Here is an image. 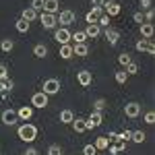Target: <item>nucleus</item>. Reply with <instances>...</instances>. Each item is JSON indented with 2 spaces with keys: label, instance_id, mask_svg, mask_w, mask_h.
<instances>
[{
  "label": "nucleus",
  "instance_id": "1",
  "mask_svg": "<svg viewBox=\"0 0 155 155\" xmlns=\"http://www.w3.org/2000/svg\"><path fill=\"white\" fill-rule=\"evenodd\" d=\"M17 134H19V139L21 141H25V143H31V141H35L37 137V128L33 126V124H23V126H19V130H17Z\"/></svg>",
  "mask_w": 155,
  "mask_h": 155
},
{
  "label": "nucleus",
  "instance_id": "2",
  "mask_svg": "<svg viewBox=\"0 0 155 155\" xmlns=\"http://www.w3.org/2000/svg\"><path fill=\"white\" fill-rule=\"evenodd\" d=\"M101 8H104V12H106L107 17H118L120 11H122V6H120L118 2H114V0H106Z\"/></svg>",
  "mask_w": 155,
  "mask_h": 155
},
{
  "label": "nucleus",
  "instance_id": "3",
  "mask_svg": "<svg viewBox=\"0 0 155 155\" xmlns=\"http://www.w3.org/2000/svg\"><path fill=\"white\" fill-rule=\"evenodd\" d=\"M46 95H56L60 91V81L58 79H48V81H44V89H41Z\"/></svg>",
  "mask_w": 155,
  "mask_h": 155
},
{
  "label": "nucleus",
  "instance_id": "4",
  "mask_svg": "<svg viewBox=\"0 0 155 155\" xmlns=\"http://www.w3.org/2000/svg\"><path fill=\"white\" fill-rule=\"evenodd\" d=\"M39 21H41V25H44L46 29H54L56 23H58V17L52 15V12H41V15H39Z\"/></svg>",
  "mask_w": 155,
  "mask_h": 155
},
{
  "label": "nucleus",
  "instance_id": "5",
  "mask_svg": "<svg viewBox=\"0 0 155 155\" xmlns=\"http://www.w3.org/2000/svg\"><path fill=\"white\" fill-rule=\"evenodd\" d=\"M31 106H33V107H39V110H44V107L48 106V95H46L44 91H37V93H33V97H31Z\"/></svg>",
  "mask_w": 155,
  "mask_h": 155
},
{
  "label": "nucleus",
  "instance_id": "6",
  "mask_svg": "<svg viewBox=\"0 0 155 155\" xmlns=\"http://www.w3.org/2000/svg\"><path fill=\"white\" fill-rule=\"evenodd\" d=\"M101 122H104V116H101V112H95V110H93V112L89 114V118L85 120L87 128H97V126H99Z\"/></svg>",
  "mask_w": 155,
  "mask_h": 155
},
{
  "label": "nucleus",
  "instance_id": "7",
  "mask_svg": "<svg viewBox=\"0 0 155 155\" xmlns=\"http://www.w3.org/2000/svg\"><path fill=\"white\" fill-rule=\"evenodd\" d=\"M54 39L58 41L60 46H64V44L71 41V31L66 27H60V29H56V33H54Z\"/></svg>",
  "mask_w": 155,
  "mask_h": 155
},
{
  "label": "nucleus",
  "instance_id": "8",
  "mask_svg": "<svg viewBox=\"0 0 155 155\" xmlns=\"http://www.w3.org/2000/svg\"><path fill=\"white\" fill-rule=\"evenodd\" d=\"M0 118H2V122H4L6 126H12V124H17L19 116H17V112H15V110L8 107V110H4V112H2V116H0Z\"/></svg>",
  "mask_w": 155,
  "mask_h": 155
},
{
  "label": "nucleus",
  "instance_id": "9",
  "mask_svg": "<svg viewBox=\"0 0 155 155\" xmlns=\"http://www.w3.org/2000/svg\"><path fill=\"white\" fill-rule=\"evenodd\" d=\"M124 114H126L128 118H137V116L141 114V104H137V101L126 104V106H124Z\"/></svg>",
  "mask_w": 155,
  "mask_h": 155
},
{
  "label": "nucleus",
  "instance_id": "10",
  "mask_svg": "<svg viewBox=\"0 0 155 155\" xmlns=\"http://www.w3.org/2000/svg\"><path fill=\"white\" fill-rule=\"evenodd\" d=\"M77 81H79L81 87H89L91 81H93V74L89 71H81V72H77Z\"/></svg>",
  "mask_w": 155,
  "mask_h": 155
},
{
  "label": "nucleus",
  "instance_id": "11",
  "mask_svg": "<svg viewBox=\"0 0 155 155\" xmlns=\"http://www.w3.org/2000/svg\"><path fill=\"white\" fill-rule=\"evenodd\" d=\"M74 19H77V17H74V12H72V11H62V12H60V17H58V23H62L64 27H66V25L74 23Z\"/></svg>",
  "mask_w": 155,
  "mask_h": 155
},
{
  "label": "nucleus",
  "instance_id": "12",
  "mask_svg": "<svg viewBox=\"0 0 155 155\" xmlns=\"http://www.w3.org/2000/svg\"><path fill=\"white\" fill-rule=\"evenodd\" d=\"M153 33H155L153 23H141V35H143V39H151Z\"/></svg>",
  "mask_w": 155,
  "mask_h": 155
},
{
  "label": "nucleus",
  "instance_id": "13",
  "mask_svg": "<svg viewBox=\"0 0 155 155\" xmlns=\"http://www.w3.org/2000/svg\"><path fill=\"white\" fill-rule=\"evenodd\" d=\"M106 39L110 41V46H116L120 39V33L116 29H112V27H106Z\"/></svg>",
  "mask_w": 155,
  "mask_h": 155
},
{
  "label": "nucleus",
  "instance_id": "14",
  "mask_svg": "<svg viewBox=\"0 0 155 155\" xmlns=\"http://www.w3.org/2000/svg\"><path fill=\"white\" fill-rule=\"evenodd\" d=\"M17 116H19L21 120H25V122H27V120L33 116V107H31V106H21L19 110H17Z\"/></svg>",
  "mask_w": 155,
  "mask_h": 155
},
{
  "label": "nucleus",
  "instance_id": "15",
  "mask_svg": "<svg viewBox=\"0 0 155 155\" xmlns=\"http://www.w3.org/2000/svg\"><path fill=\"white\" fill-rule=\"evenodd\" d=\"M12 87H15V83H12L11 77L8 79H0V93L2 95H6L8 91H12Z\"/></svg>",
  "mask_w": 155,
  "mask_h": 155
},
{
  "label": "nucleus",
  "instance_id": "16",
  "mask_svg": "<svg viewBox=\"0 0 155 155\" xmlns=\"http://www.w3.org/2000/svg\"><path fill=\"white\" fill-rule=\"evenodd\" d=\"M58 0H44V12H52V15H56L58 12Z\"/></svg>",
  "mask_w": 155,
  "mask_h": 155
},
{
  "label": "nucleus",
  "instance_id": "17",
  "mask_svg": "<svg viewBox=\"0 0 155 155\" xmlns=\"http://www.w3.org/2000/svg\"><path fill=\"white\" fill-rule=\"evenodd\" d=\"M21 19H23V21H27V23H31V21H35V19H37V12L33 11L31 6H27V8L21 12Z\"/></svg>",
  "mask_w": 155,
  "mask_h": 155
},
{
  "label": "nucleus",
  "instance_id": "18",
  "mask_svg": "<svg viewBox=\"0 0 155 155\" xmlns=\"http://www.w3.org/2000/svg\"><path fill=\"white\" fill-rule=\"evenodd\" d=\"M83 33H85V37H97L101 33V27L99 25H87V29H85Z\"/></svg>",
  "mask_w": 155,
  "mask_h": 155
},
{
  "label": "nucleus",
  "instance_id": "19",
  "mask_svg": "<svg viewBox=\"0 0 155 155\" xmlns=\"http://www.w3.org/2000/svg\"><path fill=\"white\" fill-rule=\"evenodd\" d=\"M74 56V52H72V46L71 44H64V46H60V58H64V60H68Z\"/></svg>",
  "mask_w": 155,
  "mask_h": 155
},
{
  "label": "nucleus",
  "instance_id": "20",
  "mask_svg": "<svg viewBox=\"0 0 155 155\" xmlns=\"http://www.w3.org/2000/svg\"><path fill=\"white\" fill-rule=\"evenodd\" d=\"M33 56H35V58H46V56H48V48H46L44 44L33 46Z\"/></svg>",
  "mask_w": 155,
  "mask_h": 155
},
{
  "label": "nucleus",
  "instance_id": "21",
  "mask_svg": "<svg viewBox=\"0 0 155 155\" xmlns=\"http://www.w3.org/2000/svg\"><path fill=\"white\" fill-rule=\"evenodd\" d=\"M72 52H74V56H87L89 54V48H87V44H74L72 46Z\"/></svg>",
  "mask_w": 155,
  "mask_h": 155
},
{
  "label": "nucleus",
  "instance_id": "22",
  "mask_svg": "<svg viewBox=\"0 0 155 155\" xmlns=\"http://www.w3.org/2000/svg\"><path fill=\"white\" fill-rule=\"evenodd\" d=\"M71 124H72V128H74V132H85L87 130V124H85L83 118H74Z\"/></svg>",
  "mask_w": 155,
  "mask_h": 155
},
{
  "label": "nucleus",
  "instance_id": "23",
  "mask_svg": "<svg viewBox=\"0 0 155 155\" xmlns=\"http://www.w3.org/2000/svg\"><path fill=\"white\" fill-rule=\"evenodd\" d=\"M72 120H74V114H72L71 110H62V112H60V122H64V124H71Z\"/></svg>",
  "mask_w": 155,
  "mask_h": 155
},
{
  "label": "nucleus",
  "instance_id": "24",
  "mask_svg": "<svg viewBox=\"0 0 155 155\" xmlns=\"http://www.w3.org/2000/svg\"><path fill=\"white\" fill-rule=\"evenodd\" d=\"M107 149H110V155H116L120 151H126V143H116V145H107Z\"/></svg>",
  "mask_w": 155,
  "mask_h": 155
},
{
  "label": "nucleus",
  "instance_id": "25",
  "mask_svg": "<svg viewBox=\"0 0 155 155\" xmlns=\"http://www.w3.org/2000/svg\"><path fill=\"white\" fill-rule=\"evenodd\" d=\"M107 145H110V139L107 137H97L95 139V149H107Z\"/></svg>",
  "mask_w": 155,
  "mask_h": 155
},
{
  "label": "nucleus",
  "instance_id": "26",
  "mask_svg": "<svg viewBox=\"0 0 155 155\" xmlns=\"http://www.w3.org/2000/svg\"><path fill=\"white\" fill-rule=\"evenodd\" d=\"M15 27H17V31H19V33H27V31H29V23L23 21V19H19V21L15 23Z\"/></svg>",
  "mask_w": 155,
  "mask_h": 155
},
{
  "label": "nucleus",
  "instance_id": "27",
  "mask_svg": "<svg viewBox=\"0 0 155 155\" xmlns=\"http://www.w3.org/2000/svg\"><path fill=\"white\" fill-rule=\"evenodd\" d=\"M12 48H15V41H12V39H2V41H0V50H2V52H11Z\"/></svg>",
  "mask_w": 155,
  "mask_h": 155
},
{
  "label": "nucleus",
  "instance_id": "28",
  "mask_svg": "<svg viewBox=\"0 0 155 155\" xmlns=\"http://www.w3.org/2000/svg\"><path fill=\"white\" fill-rule=\"evenodd\" d=\"M145 139V132L143 130H132V137H130V141H134V143H143Z\"/></svg>",
  "mask_w": 155,
  "mask_h": 155
},
{
  "label": "nucleus",
  "instance_id": "29",
  "mask_svg": "<svg viewBox=\"0 0 155 155\" xmlns=\"http://www.w3.org/2000/svg\"><path fill=\"white\" fill-rule=\"evenodd\" d=\"M71 39H74V44H85V33L83 31H74V33H71Z\"/></svg>",
  "mask_w": 155,
  "mask_h": 155
},
{
  "label": "nucleus",
  "instance_id": "30",
  "mask_svg": "<svg viewBox=\"0 0 155 155\" xmlns=\"http://www.w3.org/2000/svg\"><path fill=\"white\" fill-rule=\"evenodd\" d=\"M118 62L122 64V66H128V64L132 62V60H130V54H128V52H122V54L118 56Z\"/></svg>",
  "mask_w": 155,
  "mask_h": 155
},
{
  "label": "nucleus",
  "instance_id": "31",
  "mask_svg": "<svg viewBox=\"0 0 155 155\" xmlns=\"http://www.w3.org/2000/svg\"><path fill=\"white\" fill-rule=\"evenodd\" d=\"M114 79H116V83L124 85V83H126V79H128V74H126V71H118L116 74H114Z\"/></svg>",
  "mask_w": 155,
  "mask_h": 155
},
{
  "label": "nucleus",
  "instance_id": "32",
  "mask_svg": "<svg viewBox=\"0 0 155 155\" xmlns=\"http://www.w3.org/2000/svg\"><path fill=\"white\" fill-rule=\"evenodd\" d=\"M124 71H126L128 77H130V74H137V72H139V64H137V62H130L128 66H124Z\"/></svg>",
  "mask_w": 155,
  "mask_h": 155
},
{
  "label": "nucleus",
  "instance_id": "33",
  "mask_svg": "<svg viewBox=\"0 0 155 155\" xmlns=\"http://www.w3.org/2000/svg\"><path fill=\"white\" fill-rule=\"evenodd\" d=\"M48 155H62V147H60V145H50Z\"/></svg>",
  "mask_w": 155,
  "mask_h": 155
},
{
  "label": "nucleus",
  "instance_id": "34",
  "mask_svg": "<svg viewBox=\"0 0 155 155\" xmlns=\"http://www.w3.org/2000/svg\"><path fill=\"white\" fill-rule=\"evenodd\" d=\"M97 25H99V27H110V17H107L106 12H104V15L97 19Z\"/></svg>",
  "mask_w": 155,
  "mask_h": 155
},
{
  "label": "nucleus",
  "instance_id": "35",
  "mask_svg": "<svg viewBox=\"0 0 155 155\" xmlns=\"http://www.w3.org/2000/svg\"><path fill=\"white\" fill-rule=\"evenodd\" d=\"M83 155H97L95 145H85L83 147Z\"/></svg>",
  "mask_w": 155,
  "mask_h": 155
},
{
  "label": "nucleus",
  "instance_id": "36",
  "mask_svg": "<svg viewBox=\"0 0 155 155\" xmlns=\"http://www.w3.org/2000/svg\"><path fill=\"white\" fill-rule=\"evenodd\" d=\"M31 8L33 11H44V0H31Z\"/></svg>",
  "mask_w": 155,
  "mask_h": 155
},
{
  "label": "nucleus",
  "instance_id": "37",
  "mask_svg": "<svg viewBox=\"0 0 155 155\" xmlns=\"http://www.w3.org/2000/svg\"><path fill=\"white\" fill-rule=\"evenodd\" d=\"M147 44H149V39H139L134 48L139 50V52H145V50H147Z\"/></svg>",
  "mask_w": 155,
  "mask_h": 155
},
{
  "label": "nucleus",
  "instance_id": "38",
  "mask_svg": "<svg viewBox=\"0 0 155 155\" xmlns=\"http://www.w3.org/2000/svg\"><path fill=\"white\" fill-rule=\"evenodd\" d=\"M145 122H147V124H155V112L153 110H149V112L145 114Z\"/></svg>",
  "mask_w": 155,
  "mask_h": 155
},
{
  "label": "nucleus",
  "instance_id": "39",
  "mask_svg": "<svg viewBox=\"0 0 155 155\" xmlns=\"http://www.w3.org/2000/svg\"><path fill=\"white\" fill-rule=\"evenodd\" d=\"M143 17H145V23H151L153 17H155V11H153V8H147V12H145Z\"/></svg>",
  "mask_w": 155,
  "mask_h": 155
},
{
  "label": "nucleus",
  "instance_id": "40",
  "mask_svg": "<svg viewBox=\"0 0 155 155\" xmlns=\"http://www.w3.org/2000/svg\"><path fill=\"white\" fill-rule=\"evenodd\" d=\"M91 15H93V17H95V19H99V17H101V15H104V8H101V6H93V8H91Z\"/></svg>",
  "mask_w": 155,
  "mask_h": 155
},
{
  "label": "nucleus",
  "instance_id": "41",
  "mask_svg": "<svg viewBox=\"0 0 155 155\" xmlns=\"http://www.w3.org/2000/svg\"><path fill=\"white\" fill-rule=\"evenodd\" d=\"M132 19H134V23H139V25L145 23V17H143V12H141V11L134 12V15H132Z\"/></svg>",
  "mask_w": 155,
  "mask_h": 155
},
{
  "label": "nucleus",
  "instance_id": "42",
  "mask_svg": "<svg viewBox=\"0 0 155 155\" xmlns=\"http://www.w3.org/2000/svg\"><path fill=\"white\" fill-rule=\"evenodd\" d=\"M93 107H95V112H101L106 107V99H97L95 104H93Z\"/></svg>",
  "mask_w": 155,
  "mask_h": 155
},
{
  "label": "nucleus",
  "instance_id": "43",
  "mask_svg": "<svg viewBox=\"0 0 155 155\" xmlns=\"http://www.w3.org/2000/svg\"><path fill=\"white\" fill-rule=\"evenodd\" d=\"M0 79H8V71H6V66L0 62Z\"/></svg>",
  "mask_w": 155,
  "mask_h": 155
},
{
  "label": "nucleus",
  "instance_id": "44",
  "mask_svg": "<svg viewBox=\"0 0 155 155\" xmlns=\"http://www.w3.org/2000/svg\"><path fill=\"white\" fill-rule=\"evenodd\" d=\"M145 52H147V54H151V56L155 54V46H153V41H151V39H149V44H147V50H145Z\"/></svg>",
  "mask_w": 155,
  "mask_h": 155
},
{
  "label": "nucleus",
  "instance_id": "45",
  "mask_svg": "<svg viewBox=\"0 0 155 155\" xmlns=\"http://www.w3.org/2000/svg\"><path fill=\"white\" fill-rule=\"evenodd\" d=\"M141 6L143 8H151V0H141Z\"/></svg>",
  "mask_w": 155,
  "mask_h": 155
},
{
  "label": "nucleus",
  "instance_id": "46",
  "mask_svg": "<svg viewBox=\"0 0 155 155\" xmlns=\"http://www.w3.org/2000/svg\"><path fill=\"white\" fill-rule=\"evenodd\" d=\"M104 2H106V0H91L93 6H104Z\"/></svg>",
  "mask_w": 155,
  "mask_h": 155
},
{
  "label": "nucleus",
  "instance_id": "47",
  "mask_svg": "<svg viewBox=\"0 0 155 155\" xmlns=\"http://www.w3.org/2000/svg\"><path fill=\"white\" fill-rule=\"evenodd\" d=\"M23 155H37V151H35V149H27Z\"/></svg>",
  "mask_w": 155,
  "mask_h": 155
}]
</instances>
